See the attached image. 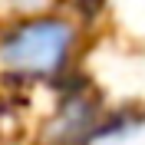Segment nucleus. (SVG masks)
I'll use <instances>...</instances> for the list:
<instances>
[{
	"label": "nucleus",
	"mask_w": 145,
	"mask_h": 145,
	"mask_svg": "<svg viewBox=\"0 0 145 145\" xmlns=\"http://www.w3.org/2000/svg\"><path fill=\"white\" fill-rule=\"evenodd\" d=\"M76 50V27L63 17H30L0 33V72L10 79H50Z\"/></svg>",
	"instance_id": "nucleus-1"
},
{
	"label": "nucleus",
	"mask_w": 145,
	"mask_h": 145,
	"mask_svg": "<svg viewBox=\"0 0 145 145\" xmlns=\"http://www.w3.org/2000/svg\"><path fill=\"white\" fill-rule=\"evenodd\" d=\"M92 119H96V112H92V106L86 99L69 102V106L56 116V122L46 129V142L50 145H69V142H76V138L89 135L92 132Z\"/></svg>",
	"instance_id": "nucleus-2"
}]
</instances>
